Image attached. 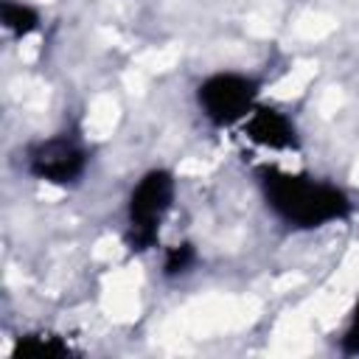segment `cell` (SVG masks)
<instances>
[{
	"label": "cell",
	"instance_id": "3",
	"mask_svg": "<svg viewBox=\"0 0 359 359\" xmlns=\"http://www.w3.org/2000/svg\"><path fill=\"white\" fill-rule=\"evenodd\" d=\"M255 93L258 87L252 79L236 73H219L199 87V104L213 123H233L247 112H252Z\"/></svg>",
	"mask_w": 359,
	"mask_h": 359
},
{
	"label": "cell",
	"instance_id": "1",
	"mask_svg": "<svg viewBox=\"0 0 359 359\" xmlns=\"http://www.w3.org/2000/svg\"><path fill=\"white\" fill-rule=\"evenodd\" d=\"M261 185L269 208L294 227H320L328 222H339L351 213L348 196L328 182L286 174L278 168H264Z\"/></svg>",
	"mask_w": 359,
	"mask_h": 359
},
{
	"label": "cell",
	"instance_id": "2",
	"mask_svg": "<svg viewBox=\"0 0 359 359\" xmlns=\"http://www.w3.org/2000/svg\"><path fill=\"white\" fill-rule=\"evenodd\" d=\"M174 199V180L168 171H149L129 196V233L132 250H149L157 241L163 216Z\"/></svg>",
	"mask_w": 359,
	"mask_h": 359
},
{
	"label": "cell",
	"instance_id": "4",
	"mask_svg": "<svg viewBox=\"0 0 359 359\" xmlns=\"http://www.w3.org/2000/svg\"><path fill=\"white\" fill-rule=\"evenodd\" d=\"M84 163H87L84 149L70 137L42 140L28 154V171L36 180L56 182V185L76 182L81 177V171H84Z\"/></svg>",
	"mask_w": 359,
	"mask_h": 359
},
{
	"label": "cell",
	"instance_id": "9",
	"mask_svg": "<svg viewBox=\"0 0 359 359\" xmlns=\"http://www.w3.org/2000/svg\"><path fill=\"white\" fill-rule=\"evenodd\" d=\"M342 351L345 353H359V303H356L353 320H351V325H348V331L342 337Z\"/></svg>",
	"mask_w": 359,
	"mask_h": 359
},
{
	"label": "cell",
	"instance_id": "6",
	"mask_svg": "<svg viewBox=\"0 0 359 359\" xmlns=\"http://www.w3.org/2000/svg\"><path fill=\"white\" fill-rule=\"evenodd\" d=\"M0 20H3V25H6L14 36L31 34V31L36 28V22H39L36 11H34L31 6H25V3H17V0H3V3H0Z\"/></svg>",
	"mask_w": 359,
	"mask_h": 359
},
{
	"label": "cell",
	"instance_id": "5",
	"mask_svg": "<svg viewBox=\"0 0 359 359\" xmlns=\"http://www.w3.org/2000/svg\"><path fill=\"white\" fill-rule=\"evenodd\" d=\"M244 132H247L255 143H261V146H266V149H292V146H297L292 121H289L283 112L272 109V107H258V109H252L250 118H247V123H244Z\"/></svg>",
	"mask_w": 359,
	"mask_h": 359
},
{
	"label": "cell",
	"instance_id": "7",
	"mask_svg": "<svg viewBox=\"0 0 359 359\" xmlns=\"http://www.w3.org/2000/svg\"><path fill=\"white\" fill-rule=\"evenodd\" d=\"M65 353H70V348L59 337H50V334H28V337H20V342L14 345V359H20V356H65Z\"/></svg>",
	"mask_w": 359,
	"mask_h": 359
},
{
	"label": "cell",
	"instance_id": "8",
	"mask_svg": "<svg viewBox=\"0 0 359 359\" xmlns=\"http://www.w3.org/2000/svg\"><path fill=\"white\" fill-rule=\"evenodd\" d=\"M191 264H194V247L191 244H177L165 252V275L185 272Z\"/></svg>",
	"mask_w": 359,
	"mask_h": 359
}]
</instances>
